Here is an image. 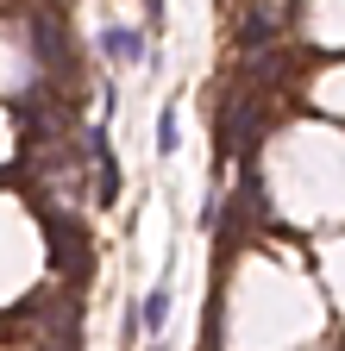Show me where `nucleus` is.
Instances as JSON below:
<instances>
[{"instance_id": "obj_1", "label": "nucleus", "mask_w": 345, "mask_h": 351, "mask_svg": "<svg viewBox=\"0 0 345 351\" xmlns=\"http://www.w3.org/2000/svg\"><path fill=\"white\" fill-rule=\"evenodd\" d=\"M45 232H51V263H57V270H82V257H88L82 226H69L63 213H45Z\"/></svg>"}, {"instance_id": "obj_3", "label": "nucleus", "mask_w": 345, "mask_h": 351, "mask_svg": "<svg viewBox=\"0 0 345 351\" xmlns=\"http://www.w3.org/2000/svg\"><path fill=\"white\" fill-rule=\"evenodd\" d=\"M101 51L119 57V63H139V57H145V38L126 32V25H107V32H101Z\"/></svg>"}, {"instance_id": "obj_2", "label": "nucleus", "mask_w": 345, "mask_h": 351, "mask_svg": "<svg viewBox=\"0 0 345 351\" xmlns=\"http://www.w3.org/2000/svg\"><path fill=\"white\" fill-rule=\"evenodd\" d=\"M88 151H95V163H101V207H113V201H119V163H113L107 132H95V138H88Z\"/></svg>"}, {"instance_id": "obj_7", "label": "nucleus", "mask_w": 345, "mask_h": 351, "mask_svg": "<svg viewBox=\"0 0 345 351\" xmlns=\"http://www.w3.org/2000/svg\"><path fill=\"white\" fill-rule=\"evenodd\" d=\"M151 13H163V0H151Z\"/></svg>"}, {"instance_id": "obj_5", "label": "nucleus", "mask_w": 345, "mask_h": 351, "mask_svg": "<svg viewBox=\"0 0 345 351\" xmlns=\"http://www.w3.org/2000/svg\"><path fill=\"white\" fill-rule=\"evenodd\" d=\"M270 32H276V25H270V13H251V19L239 25V38H245V51H251V44H270Z\"/></svg>"}, {"instance_id": "obj_4", "label": "nucleus", "mask_w": 345, "mask_h": 351, "mask_svg": "<svg viewBox=\"0 0 345 351\" xmlns=\"http://www.w3.org/2000/svg\"><path fill=\"white\" fill-rule=\"evenodd\" d=\"M139 320H145V326H151V332H157V326H163V320H169V289H163V282H157V289H151V295H145V307H139Z\"/></svg>"}, {"instance_id": "obj_6", "label": "nucleus", "mask_w": 345, "mask_h": 351, "mask_svg": "<svg viewBox=\"0 0 345 351\" xmlns=\"http://www.w3.org/2000/svg\"><path fill=\"white\" fill-rule=\"evenodd\" d=\"M176 138H182V132H176V113H163V119H157V151L169 157V151H176Z\"/></svg>"}]
</instances>
